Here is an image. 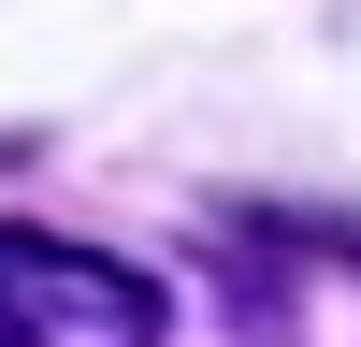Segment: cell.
<instances>
[{
	"label": "cell",
	"instance_id": "cell-1",
	"mask_svg": "<svg viewBox=\"0 0 361 347\" xmlns=\"http://www.w3.org/2000/svg\"><path fill=\"white\" fill-rule=\"evenodd\" d=\"M0 347H159V289L102 246L0 231Z\"/></svg>",
	"mask_w": 361,
	"mask_h": 347
}]
</instances>
